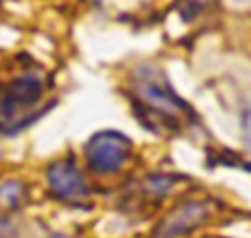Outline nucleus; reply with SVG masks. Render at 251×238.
Returning <instances> with one entry per match:
<instances>
[{
	"label": "nucleus",
	"instance_id": "5",
	"mask_svg": "<svg viewBox=\"0 0 251 238\" xmlns=\"http://www.w3.org/2000/svg\"><path fill=\"white\" fill-rule=\"evenodd\" d=\"M243 139H245V148L251 155V108L245 113V121H243Z\"/></svg>",
	"mask_w": 251,
	"mask_h": 238
},
{
	"label": "nucleus",
	"instance_id": "2",
	"mask_svg": "<svg viewBox=\"0 0 251 238\" xmlns=\"http://www.w3.org/2000/svg\"><path fill=\"white\" fill-rule=\"evenodd\" d=\"M42 78L38 73H22L9 84H0V132L13 134L38 117V106L44 100Z\"/></svg>",
	"mask_w": 251,
	"mask_h": 238
},
{
	"label": "nucleus",
	"instance_id": "3",
	"mask_svg": "<svg viewBox=\"0 0 251 238\" xmlns=\"http://www.w3.org/2000/svg\"><path fill=\"white\" fill-rule=\"evenodd\" d=\"M130 155V141L122 132L106 130L97 132L86 143V159L95 172H115L126 163Z\"/></svg>",
	"mask_w": 251,
	"mask_h": 238
},
{
	"label": "nucleus",
	"instance_id": "4",
	"mask_svg": "<svg viewBox=\"0 0 251 238\" xmlns=\"http://www.w3.org/2000/svg\"><path fill=\"white\" fill-rule=\"evenodd\" d=\"M49 183H51V190L55 192V196H60L62 201L77 203L86 196V181H84L79 168L75 165V161L71 159H62L49 168Z\"/></svg>",
	"mask_w": 251,
	"mask_h": 238
},
{
	"label": "nucleus",
	"instance_id": "6",
	"mask_svg": "<svg viewBox=\"0 0 251 238\" xmlns=\"http://www.w3.org/2000/svg\"><path fill=\"white\" fill-rule=\"evenodd\" d=\"M234 2H240V4H247V2H251V0H234Z\"/></svg>",
	"mask_w": 251,
	"mask_h": 238
},
{
	"label": "nucleus",
	"instance_id": "1",
	"mask_svg": "<svg viewBox=\"0 0 251 238\" xmlns=\"http://www.w3.org/2000/svg\"><path fill=\"white\" fill-rule=\"evenodd\" d=\"M134 106L143 110V121H159L165 128H183L196 121V115L154 69H139L130 84Z\"/></svg>",
	"mask_w": 251,
	"mask_h": 238
}]
</instances>
